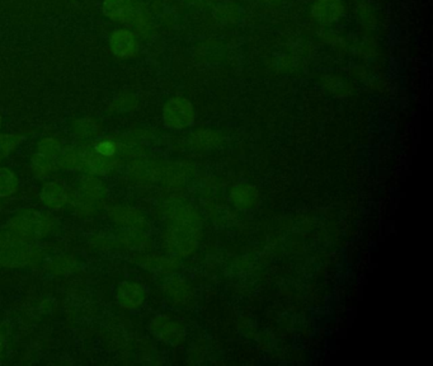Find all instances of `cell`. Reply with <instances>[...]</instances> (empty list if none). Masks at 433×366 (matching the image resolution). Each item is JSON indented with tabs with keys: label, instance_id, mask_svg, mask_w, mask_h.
I'll use <instances>...</instances> for the list:
<instances>
[{
	"label": "cell",
	"instance_id": "6da1fadb",
	"mask_svg": "<svg viewBox=\"0 0 433 366\" xmlns=\"http://www.w3.org/2000/svg\"><path fill=\"white\" fill-rule=\"evenodd\" d=\"M170 218L172 224L163 236V246L174 257L192 255L201 238L200 218L191 207H178Z\"/></svg>",
	"mask_w": 433,
	"mask_h": 366
},
{
	"label": "cell",
	"instance_id": "7a4b0ae2",
	"mask_svg": "<svg viewBox=\"0 0 433 366\" xmlns=\"http://www.w3.org/2000/svg\"><path fill=\"white\" fill-rule=\"evenodd\" d=\"M51 227V219L43 214L36 211L21 213L9 222L8 231L1 234V247L41 238L50 231Z\"/></svg>",
	"mask_w": 433,
	"mask_h": 366
},
{
	"label": "cell",
	"instance_id": "3957f363",
	"mask_svg": "<svg viewBox=\"0 0 433 366\" xmlns=\"http://www.w3.org/2000/svg\"><path fill=\"white\" fill-rule=\"evenodd\" d=\"M149 330L155 339L173 347L182 346L186 341V327L179 319L168 314L154 317L149 323Z\"/></svg>",
	"mask_w": 433,
	"mask_h": 366
},
{
	"label": "cell",
	"instance_id": "277c9868",
	"mask_svg": "<svg viewBox=\"0 0 433 366\" xmlns=\"http://www.w3.org/2000/svg\"><path fill=\"white\" fill-rule=\"evenodd\" d=\"M196 119L195 107L185 97H173L164 104L163 121L165 126L174 130L187 128Z\"/></svg>",
	"mask_w": 433,
	"mask_h": 366
},
{
	"label": "cell",
	"instance_id": "5b68a950",
	"mask_svg": "<svg viewBox=\"0 0 433 366\" xmlns=\"http://www.w3.org/2000/svg\"><path fill=\"white\" fill-rule=\"evenodd\" d=\"M344 14L342 0H315L312 5V17L323 26H331L338 22Z\"/></svg>",
	"mask_w": 433,
	"mask_h": 366
},
{
	"label": "cell",
	"instance_id": "8992f818",
	"mask_svg": "<svg viewBox=\"0 0 433 366\" xmlns=\"http://www.w3.org/2000/svg\"><path fill=\"white\" fill-rule=\"evenodd\" d=\"M36 255L34 249L26 243H16L4 246L0 251V264L7 267H22L31 264Z\"/></svg>",
	"mask_w": 433,
	"mask_h": 366
},
{
	"label": "cell",
	"instance_id": "52a82bcc",
	"mask_svg": "<svg viewBox=\"0 0 433 366\" xmlns=\"http://www.w3.org/2000/svg\"><path fill=\"white\" fill-rule=\"evenodd\" d=\"M110 49L121 59H130L139 54L137 37L130 31L119 30L110 37Z\"/></svg>",
	"mask_w": 433,
	"mask_h": 366
},
{
	"label": "cell",
	"instance_id": "ba28073f",
	"mask_svg": "<svg viewBox=\"0 0 433 366\" xmlns=\"http://www.w3.org/2000/svg\"><path fill=\"white\" fill-rule=\"evenodd\" d=\"M119 306L126 309L140 308L146 300V291L136 282H122L116 291Z\"/></svg>",
	"mask_w": 433,
	"mask_h": 366
},
{
	"label": "cell",
	"instance_id": "9c48e42d",
	"mask_svg": "<svg viewBox=\"0 0 433 366\" xmlns=\"http://www.w3.org/2000/svg\"><path fill=\"white\" fill-rule=\"evenodd\" d=\"M79 159L89 167V170L98 174H107L115 168L116 161L113 158H106L94 150L93 144H86L79 150Z\"/></svg>",
	"mask_w": 433,
	"mask_h": 366
},
{
	"label": "cell",
	"instance_id": "30bf717a",
	"mask_svg": "<svg viewBox=\"0 0 433 366\" xmlns=\"http://www.w3.org/2000/svg\"><path fill=\"white\" fill-rule=\"evenodd\" d=\"M230 201L239 210H252L258 205L259 192L250 183H238L230 191Z\"/></svg>",
	"mask_w": 433,
	"mask_h": 366
},
{
	"label": "cell",
	"instance_id": "8fae6325",
	"mask_svg": "<svg viewBox=\"0 0 433 366\" xmlns=\"http://www.w3.org/2000/svg\"><path fill=\"white\" fill-rule=\"evenodd\" d=\"M165 294L177 307H189L195 293L187 282L182 279H172L165 284Z\"/></svg>",
	"mask_w": 433,
	"mask_h": 366
},
{
	"label": "cell",
	"instance_id": "7c38bea8",
	"mask_svg": "<svg viewBox=\"0 0 433 366\" xmlns=\"http://www.w3.org/2000/svg\"><path fill=\"white\" fill-rule=\"evenodd\" d=\"M41 200L52 209L61 207L69 201L68 188L59 182L46 183L41 190Z\"/></svg>",
	"mask_w": 433,
	"mask_h": 366
},
{
	"label": "cell",
	"instance_id": "4fadbf2b",
	"mask_svg": "<svg viewBox=\"0 0 433 366\" xmlns=\"http://www.w3.org/2000/svg\"><path fill=\"white\" fill-rule=\"evenodd\" d=\"M103 13L115 21L128 22L134 17V7L131 0H104Z\"/></svg>",
	"mask_w": 433,
	"mask_h": 366
},
{
	"label": "cell",
	"instance_id": "5bb4252c",
	"mask_svg": "<svg viewBox=\"0 0 433 366\" xmlns=\"http://www.w3.org/2000/svg\"><path fill=\"white\" fill-rule=\"evenodd\" d=\"M112 219L115 222H119L121 225H128L130 228H136L140 229L145 225V218L139 213L137 210L134 209H128V207H119L115 209L110 214Z\"/></svg>",
	"mask_w": 433,
	"mask_h": 366
},
{
	"label": "cell",
	"instance_id": "9a60e30c",
	"mask_svg": "<svg viewBox=\"0 0 433 366\" xmlns=\"http://www.w3.org/2000/svg\"><path fill=\"white\" fill-rule=\"evenodd\" d=\"M191 143L196 149H211L220 144V134L211 128H200L191 135Z\"/></svg>",
	"mask_w": 433,
	"mask_h": 366
},
{
	"label": "cell",
	"instance_id": "2e32d148",
	"mask_svg": "<svg viewBox=\"0 0 433 366\" xmlns=\"http://www.w3.org/2000/svg\"><path fill=\"white\" fill-rule=\"evenodd\" d=\"M143 266L153 270V271H158V273H173L177 267H178V261L174 255H170V257H145Z\"/></svg>",
	"mask_w": 433,
	"mask_h": 366
},
{
	"label": "cell",
	"instance_id": "e0dca14e",
	"mask_svg": "<svg viewBox=\"0 0 433 366\" xmlns=\"http://www.w3.org/2000/svg\"><path fill=\"white\" fill-rule=\"evenodd\" d=\"M18 190V179L13 170L0 168V197H8L16 194Z\"/></svg>",
	"mask_w": 433,
	"mask_h": 366
},
{
	"label": "cell",
	"instance_id": "ac0fdd59",
	"mask_svg": "<svg viewBox=\"0 0 433 366\" xmlns=\"http://www.w3.org/2000/svg\"><path fill=\"white\" fill-rule=\"evenodd\" d=\"M31 165L34 173L37 176H47L52 170H56L59 167V163L52 161L50 158L45 157L43 154L36 153L31 159Z\"/></svg>",
	"mask_w": 433,
	"mask_h": 366
},
{
	"label": "cell",
	"instance_id": "d6986e66",
	"mask_svg": "<svg viewBox=\"0 0 433 366\" xmlns=\"http://www.w3.org/2000/svg\"><path fill=\"white\" fill-rule=\"evenodd\" d=\"M21 135H0V159L8 157L22 143Z\"/></svg>",
	"mask_w": 433,
	"mask_h": 366
},
{
	"label": "cell",
	"instance_id": "ffe728a7",
	"mask_svg": "<svg viewBox=\"0 0 433 366\" xmlns=\"http://www.w3.org/2000/svg\"><path fill=\"white\" fill-rule=\"evenodd\" d=\"M75 130V134L78 137H94L97 134V124L94 122L93 119H80L78 121L74 126Z\"/></svg>",
	"mask_w": 433,
	"mask_h": 366
},
{
	"label": "cell",
	"instance_id": "44dd1931",
	"mask_svg": "<svg viewBox=\"0 0 433 366\" xmlns=\"http://www.w3.org/2000/svg\"><path fill=\"white\" fill-rule=\"evenodd\" d=\"M94 150L106 158H113L119 152V145L112 140H100L93 143Z\"/></svg>",
	"mask_w": 433,
	"mask_h": 366
},
{
	"label": "cell",
	"instance_id": "7402d4cb",
	"mask_svg": "<svg viewBox=\"0 0 433 366\" xmlns=\"http://www.w3.org/2000/svg\"><path fill=\"white\" fill-rule=\"evenodd\" d=\"M82 188L84 190L86 196L97 198L102 195V183L94 177H85L82 182Z\"/></svg>",
	"mask_w": 433,
	"mask_h": 366
},
{
	"label": "cell",
	"instance_id": "603a6c76",
	"mask_svg": "<svg viewBox=\"0 0 433 366\" xmlns=\"http://www.w3.org/2000/svg\"><path fill=\"white\" fill-rule=\"evenodd\" d=\"M3 351H4V341H3L1 336H0V358H1V355H3Z\"/></svg>",
	"mask_w": 433,
	"mask_h": 366
},
{
	"label": "cell",
	"instance_id": "cb8c5ba5",
	"mask_svg": "<svg viewBox=\"0 0 433 366\" xmlns=\"http://www.w3.org/2000/svg\"><path fill=\"white\" fill-rule=\"evenodd\" d=\"M1 125H3V116L0 115V128H1Z\"/></svg>",
	"mask_w": 433,
	"mask_h": 366
},
{
	"label": "cell",
	"instance_id": "d4e9b609",
	"mask_svg": "<svg viewBox=\"0 0 433 366\" xmlns=\"http://www.w3.org/2000/svg\"><path fill=\"white\" fill-rule=\"evenodd\" d=\"M262 1H268V3H271L273 0H262Z\"/></svg>",
	"mask_w": 433,
	"mask_h": 366
}]
</instances>
